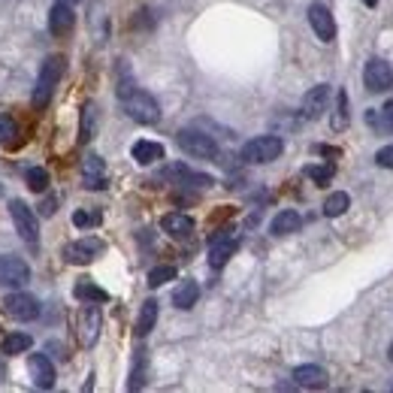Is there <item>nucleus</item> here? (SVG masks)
Here are the masks:
<instances>
[{
    "instance_id": "nucleus-12",
    "label": "nucleus",
    "mask_w": 393,
    "mask_h": 393,
    "mask_svg": "<svg viewBox=\"0 0 393 393\" xmlns=\"http://www.w3.org/2000/svg\"><path fill=\"white\" fill-rule=\"evenodd\" d=\"M100 327H103V315H100L97 302H85V309L79 315V336H82V345L91 348L97 336H100Z\"/></svg>"
},
{
    "instance_id": "nucleus-19",
    "label": "nucleus",
    "mask_w": 393,
    "mask_h": 393,
    "mask_svg": "<svg viewBox=\"0 0 393 393\" xmlns=\"http://www.w3.org/2000/svg\"><path fill=\"white\" fill-rule=\"evenodd\" d=\"M131 155H133V160L139 163V167H151V163L163 160V146L151 143V139H139V143H133Z\"/></svg>"
},
{
    "instance_id": "nucleus-17",
    "label": "nucleus",
    "mask_w": 393,
    "mask_h": 393,
    "mask_svg": "<svg viewBox=\"0 0 393 393\" xmlns=\"http://www.w3.org/2000/svg\"><path fill=\"white\" fill-rule=\"evenodd\" d=\"M294 384L297 387H309V390H321L327 387V369H321V366H297L294 369Z\"/></svg>"
},
{
    "instance_id": "nucleus-15",
    "label": "nucleus",
    "mask_w": 393,
    "mask_h": 393,
    "mask_svg": "<svg viewBox=\"0 0 393 393\" xmlns=\"http://www.w3.org/2000/svg\"><path fill=\"white\" fill-rule=\"evenodd\" d=\"M28 369H31V378H34L36 387H43V390L55 387V366H52V360H49L46 354H34Z\"/></svg>"
},
{
    "instance_id": "nucleus-27",
    "label": "nucleus",
    "mask_w": 393,
    "mask_h": 393,
    "mask_svg": "<svg viewBox=\"0 0 393 393\" xmlns=\"http://www.w3.org/2000/svg\"><path fill=\"white\" fill-rule=\"evenodd\" d=\"M19 143V121L9 112H0V146H16Z\"/></svg>"
},
{
    "instance_id": "nucleus-23",
    "label": "nucleus",
    "mask_w": 393,
    "mask_h": 393,
    "mask_svg": "<svg viewBox=\"0 0 393 393\" xmlns=\"http://www.w3.org/2000/svg\"><path fill=\"white\" fill-rule=\"evenodd\" d=\"M158 324V300H146L136 318V336H148Z\"/></svg>"
},
{
    "instance_id": "nucleus-25",
    "label": "nucleus",
    "mask_w": 393,
    "mask_h": 393,
    "mask_svg": "<svg viewBox=\"0 0 393 393\" xmlns=\"http://www.w3.org/2000/svg\"><path fill=\"white\" fill-rule=\"evenodd\" d=\"M351 206V197L345 191H333L327 200H324V215L327 218H339V215H345Z\"/></svg>"
},
{
    "instance_id": "nucleus-20",
    "label": "nucleus",
    "mask_w": 393,
    "mask_h": 393,
    "mask_svg": "<svg viewBox=\"0 0 393 393\" xmlns=\"http://www.w3.org/2000/svg\"><path fill=\"white\" fill-rule=\"evenodd\" d=\"M302 227V218H300V212H294V209H282L272 218V224H270V230H272V236H290V233H297Z\"/></svg>"
},
{
    "instance_id": "nucleus-8",
    "label": "nucleus",
    "mask_w": 393,
    "mask_h": 393,
    "mask_svg": "<svg viewBox=\"0 0 393 393\" xmlns=\"http://www.w3.org/2000/svg\"><path fill=\"white\" fill-rule=\"evenodd\" d=\"M31 282V266L16 255L0 257V285L4 287H24Z\"/></svg>"
},
{
    "instance_id": "nucleus-3",
    "label": "nucleus",
    "mask_w": 393,
    "mask_h": 393,
    "mask_svg": "<svg viewBox=\"0 0 393 393\" xmlns=\"http://www.w3.org/2000/svg\"><path fill=\"white\" fill-rule=\"evenodd\" d=\"M282 151H285V139L266 133V136L248 139V143L243 146V151H239V158H243L245 163H272Z\"/></svg>"
},
{
    "instance_id": "nucleus-4",
    "label": "nucleus",
    "mask_w": 393,
    "mask_h": 393,
    "mask_svg": "<svg viewBox=\"0 0 393 393\" xmlns=\"http://www.w3.org/2000/svg\"><path fill=\"white\" fill-rule=\"evenodd\" d=\"M175 143H179V148L185 151V155H191L197 160L218 158V143H215L209 133H200V131L185 128V131H179V136H175Z\"/></svg>"
},
{
    "instance_id": "nucleus-10",
    "label": "nucleus",
    "mask_w": 393,
    "mask_h": 393,
    "mask_svg": "<svg viewBox=\"0 0 393 393\" xmlns=\"http://www.w3.org/2000/svg\"><path fill=\"white\" fill-rule=\"evenodd\" d=\"M4 309L12 321H34L40 315V300L31 294H9L4 300Z\"/></svg>"
},
{
    "instance_id": "nucleus-31",
    "label": "nucleus",
    "mask_w": 393,
    "mask_h": 393,
    "mask_svg": "<svg viewBox=\"0 0 393 393\" xmlns=\"http://www.w3.org/2000/svg\"><path fill=\"white\" fill-rule=\"evenodd\" d=\"M175 278V266H155V270L148 272V285L151 287H160V285H167Z\"/></svg>"
},
{
    "instance_id": "nucleus-36",
    "label": "nucleus",
    "mask_w": 393,
    "mask_h": 393,
    "mask_svg": "<svg viewBox=\"0 0 393 393\" xmlns=\"http://www.w3.org/2000/svg\"><path fill=\"white\" fill-rule=\"evenodd\" d=\"M55 206H58V200H55V197H46V200H43V206H40V212L49 218V215H55Z\"/></svg>"
},
{
    "instance_id": "nucleus-37",
    "label": "nucleus",
    "mask_w": 393,
    "mask_h": 393,
    "mask_svg": "<svg viewBox=\"0 0 393 393\" xmlns=\"http://www.w3.org/2000/svg\"><path fill=\"white\" fill-rule=\"evenodd\" d=\"M55 4H67V6H76L79 0H55Z\"/></svg>"
},
{
    "instance_id": "nucleus-32",
    "label": "nucleus",
    "mask_w": 393,
    "mask_h": 393,
    "mask_svg": "<svg viewBox=\"0 0 393 393\" xmlns=\"http://www.w3.org/2000/svg\"><path fill=\"white\" fill-rule=\"evenodd\" d=\"M333 167H306V175H309V179H315V182H318L321 188L324 185H330V179H333Z\"/></svg>"
},
{
    "instance_id": "nucleus-35",
    "label": "nucleus",
    "mask_w": 393,
    "mask_h": 393,
    "mask_svg": "<svg viewBox=\"0 0 393 393\" xmlns=\"http://www.w3.org/2000/svg\"><path fill=\"white\" fill-rule=\"evenodd\" d=\"M382 121H384V128L393 133V100H387L384 109H382Z\"/></svg>"
},
{
    "instance_id": "nucleus-13",
    "label": "nucleus",
    "mask_w": 393,
    "mask_h": 393,
    "mask_svg": "<svg viewBox=\"0 0 393 393\" xmlns=\"http://www.w3.org/2000/svg\"><path fill=\"white\" fill-rule=\"evenodd\" d=\"M327 103H330V85H315V88H309V94L302 97V118L318 121L324 112H327Z\"/></svg>"
},
{
    "instance_id": "nucleus-6",
    "label": "nucleus",
    "mask_w": 393,
    "mask_h": 393,
    "mask_svg": "<svg viewBox=\"0 0 393 393\" xmlns=\"http://www.w3.org/2000/svg\"><path fill=\"white\" fill-rule=\"evenodd\" d=\"M236 248H239V236L233 230L215 233L209 239V266H212V270H224L227 260L236 255Z\"/></svg>"
},
{
    "instance_id": "nucleus-14",
    "label": "nucleus",
    "mask_w": 393,
    "mask_h": 393,
    "mask_svg": "<svg viewBox=\"0 0 393 393\" xmlns=\"http://www.w3.org/2000/svg\"><path fill=\"white\" fill-rule=\"evenodd\" d=\"M82 182H85L88 191H103L106 188V167L97 155H88L82 160Z\"/></svg>"
},
{
    "instance_id": "nucleus-33",
    "label": "nucleus",
    "mask_w": 393,
    "mask_h": 393,
    "mask_svg": "<svg viewBox=\"0 0 393 393\" xmlns=\"http://www.w3.org/2000/svg\"><path fill=\"white\" fill-rule=\"evenodd\" d=\"M375 163H378V167H387V170H393V146H384V148H378V155H375Z\"/></svg>"
},
{
    "instance_id": "nucleus-29",
    "label": "nucleus",
    "mask_w": 393,
    "mask_h": 393,
    "mask_svg": "<svg viewBox=\"0 0 393 393\" xmlns=\"http://www.w3.org/2000/svg\"><path fill=\"white\" fill-rule=\"evenodd\" d=\"M24 182H28L34 194H43L49 188V173L43 167H31V170H24Z\"/></svg>"
},
{
    "instance_id": "nucleus-2",
    "label": "nucleus",
    "mask_w": 393,
    "mask_h": 393,
    "mask_svg": "<svg viewBox=\"0 0 393 393\" xmlns=\"http://www.w3.org/2000/svg\"><path fill=\"white\" fill-rule=\"evenodd\" d=\"M61 76H64V58H61V55L46 58V64L40 67V76H36V85H34V97H31L34 109H46L49 106V100H52Z\"/></svg>"
},
{
    "instance_id": "nucleus-18",
    "label": "nucleus",
    "mask_w": 393,
    "mask_h": 393,
    "mask_svg": "<svg viewBox=\"0 0 393 393\" xmlns=\"http://www.w3.org/2000/svg\"><path fill=\"white\" fill-rule=\"evenodd\" d=\"M76 24V16H73V6L67 4H55L52 12H49V31L55 36H67Z\"/></svg>"
},
{
    "instance_id": "nucleus-24",
    "label": "nucleus",
    "mask_w": 393,
    "mask_h": 393,
    "mask_svg": "<svg viewBox=\"0 0 393 393\" xmlns=\"http://www.w3.org/2000/svg\"><path fill=\"white\" fill-rule=\"evenodd\" d=\"M73 294H76V300H82V302H106V300H109L106 290L97 287L91 278H82V282L73 287Z\"/></svg>"
},
{
    "instance_id": "nucleus-1",
    "label": "nucleus",
    "mask_w": 393,
    "mask_h": 393,
    "mask_svg": "<svg viewBox=\"0 0 393 393\" xmlns=\"http://www.w3.org/2000/svg\"><path fill=\"white\" fill-rule=\"evenodd\" d=\"M118 97H121V103H124V112H128L133 121H139V124H158L160 106H158V100L151 97L148 91H139V88L124 85V88H118Z\"/></svg>"
},
{
    "instance_id": "nucleus-39",
    "label": "nucleus",
    "mask_w": 393,
    "mask_h": 393,
    "mask_svg": "<svg viewBox=\"0 0 393 393\" xmlns=\"http://www.w3.org/2000/svg\"><path fill=\"white\" fill-rule=\"evenodd\" d=\"M363 4H366V6H369V9H372V6H378V0H363Z\"/></svg>"
},
{
    "instance_id": "nucleus-7",
    "label": "nucleus",
    "mask_w": 393,
    "mask_h": 393,
    "mask_svg": "<svg viewBox=\"0 0 393 393\" xmlns=\"http://www.w3.org/2000/svg\"><path fill=\"white\" fill-rule=\"evenodd\" d=\"M363 85H366V91L369 94H382V91H387V88H393V70H390L387 61L372 58L363 70Z\"/></svg>"
},
{
    "instance_id": "nucleus-30",
    "label": "nucleus",
    "mask_w": 393,
    "mask_h": 393,
    "mask_svg": "<svg viewBox=\"0 0 393 393\" xmlns=\"http://www.w3.org/2000/svg\"><path fill=\"white\" fill-rule=\"evenodd\" d=\"M100 221H103V215H100V212H88V209L73 212V224L79 227V230H88V227H97Z\"/></svg>"
},
{
    "instance_id": "nucleus-9",
    "label": "nucleus",
    "mask_w": 393,
    "mask_h": 393,
    "mask_svg": "<svg viewBox=\"0 0 393 393\" xmlns=\"http://www.w3.org/2000/svg\"><path fill=\"white\" fill-rule=\"evenodd\" d=\"M97 255H103V239H97V236H85V239H79V243H70L64 248L67 263H76V266L91 263Z\"/></svg>"
},
{
    "instance_id": "nucleus-16",
    "label": "nucleus",
    "mask_w": 393,
    "mask_h": 393,
    "mask_svg": "<svg viewBox=\"0 0 393 393\" xmlns=\"http://www.w3.org/2000/svg\"><path fill=\"white\" fill-rule=\"evenodd\" d=\"M160 227H163V233H170L173 239H188L194 233V218L185 212H170V215H163Z\"/></svg>"
},
{
    "instance_id": "nucleus-28",
    "label": "nucleus",
    "mask_w": 393,
    "mask_h": 393,
    "mask_svg": "<svg viewBox=\"0 0 393 393\" xmlns=\"http://www.w3.org/2000/svg\"><path fill=\"white\" fill-rule=\"evenodd\" d=\"M31 345H34V339L28 333H9L4 339V354H6V357H16V354H24Z\"/></svg>"
},
{
    "instance_id": "nucleus-11",
    "label": "nucleus",
    "mask_w": 393,
    "mask_h": 393,
    "mask_svg": "<svg viewBox=\"0 0 393 393\" xmlns=\"http://www.w3.org/2000/svg\"><path fill=\"white\" fill-rule=\"evenodd\" d=\"M309 24L315 36H318L321 43H333L336 40V21H333V12H330L324 4H312L309 6Z\"/></svg>"
},
{
    "instance_id": "nucleus-5",
    "label": "nucleus",
    "mask_w": 393,
    "mask_h": 393,
    "mask_svg": "<svg viewBox=\"0 0 393 393\" xmlns=\"http://www.w3.org/2000/svg\"><path fill=\"white\" fill-rule=\"evenodd\" d=\"M9 215H12V224H16L19 236L28 245H36V239H40V227H36L34 209H28V203H24V200H9Z\"/></svg>"
},
{
    "instance_id": "nucleus-40",
    "label": "nucleus",
    "mask_w": 393,
    "mask_h": 393,
    "mask_svg": "<svg viewBox=\"0 0 393 393\" xmlns=\"http://www.w3.org/2000/svg\"><path fill=\"white\" fill-rule=\"evenodd\" d=\"M387 357H390V363H393V345H390V351H387Z\"/></svg>"
},
{
    "instance_id": "nucleus-26",
    "label": "nucleus",
    "mask_w": 393,
    "mask_h": 393,
    "mask_svg": "<svg viewBox=\"0 0 393 393\" xmlns=\"http://www.w3.org/2000/svg\"><path fill=\"white\" fill-rule=\"evenodd\" d=\"M351 121V112H348V91L339 88L336 91V116H333V131H345Z\"/></svg>"
},
{
    "instance_id": "nucleus-38",
    "label": "nucleus",
    "mask_w": 393,
    "mask_h": 393,
    "mask_svg": "<svg viewBox=\"0 0 393 393\" xmlns=\"http://www.w3.org/2000/svg\"><path fill=\"white\" fill-rule=\"evenodd\" d=\"M6 378V366H4V360H0V382Z\"/></svg>"
},
{
    "instance_id": "nucleus-21",
    "label": "nucleus",
    "mask_w": 393,
    "mask_h": 393,
    "mask_svg": "<svg viewBox=\"0 0 393 393\" xmlns=\"http://www.w3.org/2000/svg\"><path fill=\"white\" fill-rule=\"evenodd\" d=\"M197 300H200V285L197 282H182L179 287L173 290V306L175 309H182V312H188V309H194L197 306Z\"/></svg>"
},
{
    "instance_id": "nucleus-22",
    "label": "nucleus",
    "mask_w": 393,
    "mask_h": 393,
    "mask_svg": "<svg viewBox=\"0 0 393 393\" xmlns=\"http://www.w3.org/2000/svg\"><path fill=\"white\" fill-rule=\"evenodd\" d=\"M170 175L179 185H191V188H209L212 185V175H206V173H194V170H188V167H170Z\"/></svg>"
},
{
    "instance_id": "nucleus-34",
    "label": "nucleus",
    "mask_w": 393,
    "mask_h": 393,
    "mask_svg": "<svg viewBox=\"0 0 393 393\" xmlns=\"http://www.w3.org/2000/svg\"><path fill=\"white\" fill-rule=\"evenodd\" d=\"M91 124H94V106L88 103L85 106V124H82V143L85 139H91Z\"/></svg>"
}]
</instances>
